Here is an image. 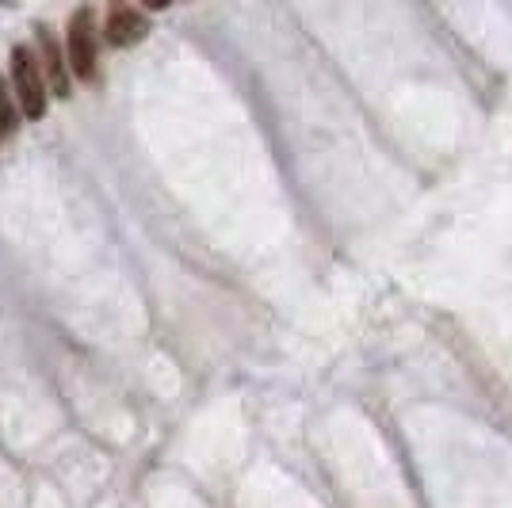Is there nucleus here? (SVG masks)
Masks as SVG:
<instances>
[{
	"label": "nucleus",
	"instance_id": "obj_2",
	"mask_svg": "<svg viewBox=\"0 0 512 508\" xmlns=\"http://www.w3.org/2000/svg\"><path fill=\"white\" fill-rule=\"evenodd\" d=\"M12 96L23 107L27 119H43L50 107V92H46L43 69H39V54L31 46H16L12 50Z\"/></svg>",
	"mask_w": 512,
	"mask_h": 508
},
{
	"label": "nucleus",
	"instance_id": "obj_4",
	"mask_svg": "<svg viewBox=\"0 0 512 508\" xmlns=\"http://www.w3.org/2000/svg\"><path fill=\"white\" fill-rule=\"evenodd\" d=\"M39 50H43V81H46V92H54V96H69V62L62 58V46L54 43V31L50 27H39Z\"/></svg>",
	"mask_w": 512,
	"mask_h": 508
},
{
	"label": "nucleus",
	"instance_id": "obj_5",
	"mask_svg": "<svg viewBox=\"0 0 512 508\" xmlns=\"http://www.w3.org/2000/svg\"><path fill=\"white\" fill-rule=\"evenodd\" d=\"M16 96H12V88H8V81L0 77V138H12L16 134Z\"/></svg>",
	"mask_w": 512,
	"mask_h": 508
},
{
	"label": "nucleus",
	"instance_id": "obj_1",
	"mask_svg": "<svg viewBox=\"0 0 512 508\" xmlns=\"http://www.w3.org/2000/svg\"><path fill=\"white\" fill-rule=\"evenodd\" d=\"M65 62H69V77L92 85L100 73V43H96V23H92V8H77L69 16V39H65Z\"/></svg>",
	"mask_w": 512,
	"mask_h": 508
},
{
	"label": "nucleus",
	"instance_id": "obj_3",
	"mask_svg": "<svg viewBox=\"0 0 512 508\" xmlns=\"http://www.w3.org/2000/svg\"><path fill=\"white\" fill-rule=\"evenodd\" d=\"M146 31H150V20L138 12V8H130V4H115L111 12H107V23H104V35L111 46H134L146 39Z\"/></svg>",
	"mask_w": 512,
	"mask_h": 508
}]
</instances>
